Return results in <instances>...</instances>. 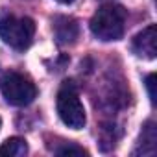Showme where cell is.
Here are the masks:
<instances>
[{"mask_svg":"<svg viewBox=\"0 0 157 157\" xmlns=\"http://www.w3.org/2000/svg\"><path fill=\"white\" fill-rule=\"evenodd\" d=\"M126 10L118 4L102 6L91 19V32L100 41H118L126 28Z\"/></svg>","mask_w":157,"mask_h":157,"instance_id":"6da1fadb","label":"cell"},{"mask_svg":"<svg viewBox=\"0 0 157 157\" xmlns=\"http://www.w3.org/2000/svg\"><path fill=\"white\" fill-rule=\"evenodd\" d=\"M35 35V22L30 17H4L0 21V39L15 50H26Z\"/></svg>","mask_w":157,"mask_h":157,"instance_id":"7a4b0ae2","label":"cell"},{"mask_svg":"<svg viewBox=\"0 0 157 157\" xmlns=\"http://www.w3.org/2000/svg\"><path fill=\"white\" fill-rule=\"evenodd\" d=\"M0 93L8 104L17 107L32 104L33 98L37 96L35 85L19 72H6L0 78Z\"/></svg>","mask_w":157,"mask_h":157,"instance_id":"3957f363","label":"cell"},{"mask_svg":"<svg viewBox=\"0 0 157 157\" xmlns=\"http://www.w3.org/2000/svg\"><path fill=\"white\" fill-rule=\"evenodd\" d=\"M57 115L65 126L72 129H82L87 122L83 104L80 102L72 87H63L57 94Z\"/></svg>","mask_w":157,"mask_h":157,"instance_id":"277c9868","label":"cell"},{"mask_svg":"<svg viewBox=\"0 0 157 157\" xmlns=\"http://www.w3.org/2000/svg\"><path fill=\"white\" fill-rule=\"evenodd\" d=\"M131 48H133V52L139 57L153 59L157 56V30H155V26L150 24L148 28H144L142 32H139L133 37Z\"/></svg>","mask_w":157,"mask_h":157,"instance_id":"5b68a950","label":"cell"},{"mask_svg":"<svg viewBox=\"0 0 157 157\" xmlns=\"http://www.w3.org/2000/svg\"><path fill=\"white\" fill-rule=\"evenodd\" d=\"M54 30H56V37L59 44H72L78 39V33H80L76 21L68 17H59L54 24Z\"/></svg>","mask_w":157,"mask_h":157,"instance_id":"8992f818","label":"cell"},{"mask_svg":"<svg viewBox=\"0 0 157 157\" xmlns=\"http://www.w3.org/2000/svg\"><path fill=\"white\" fill-rule=\"evenodd\" d=\"M26 153H28V142L21 137L6 139L0 146V155H6V157H22Z\"/></svg>","mask_w":157,"mask_h":157,"instance_id":"52a82bcc","label":"cell"},{"mask_svg":"<svg viewBox=\"0 0 157 157\" xmlns=\"http://www.w3.org/2000/svg\"><path fill=\"white\" fill-rule=\"evenodd\" d=\"M57 155H63V157H72V155H87V151L80 146H76V144H65L63 148H57L56 150Z\"/></svg>","mask_w":157,"mask_h":157,"instance_id":"ba28073f","label":"cell"},{"mask_svg":"<svg viewBox=\"0 0 157 157\" xmlns=\"http://www.w3.org/2000/svg\"><path fill=\"white\" fill-rule=\"evenodd\" d=\"M146 89H148V96H150L151 104H155V74H148V78H146Z\"/></svg>","mask_w":157,"mask_h":157,"instance_id":"9c48e42d","label":"cell"},{"mask_svg":"<svg viewBox=\"0 0 157 157\" xmlns=\"http://www.w3.org/2000/svg\"><path fill=\"white\" fill-rule=\"evenodd\" d=\"M56 2H59V4H72L74 0H56Z\"/></svg>","mask_w":157,"mask_h":157,"instance_id":"30bf717a","label":"cell"},{"mask_svg":"<svg viewBox=\"0 0 157 157\" xmlns=\"http://www.w3.org/2000/svg\"><path fill=\"white\" fill-rule=\"evenodd\" d=\"M0 128H2V118H0Z\"/></svg>","mask_w":157,"mask_h":157,"instance_id":"8fae6325","label":"cell"}]
</instances>
